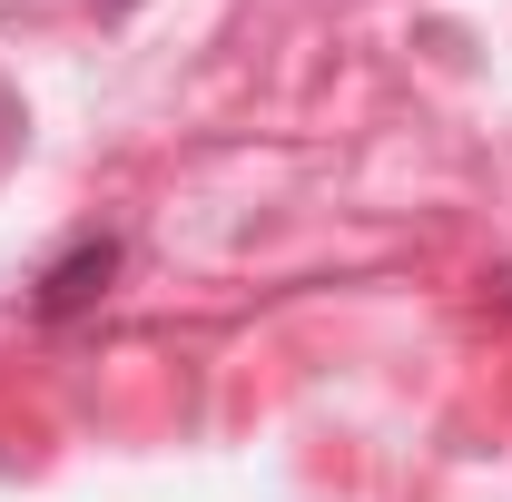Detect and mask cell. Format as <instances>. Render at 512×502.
I'll return each mask as SVG.
<instances>
[{
	"instance_id": "6da1fadb",
	"label": "cell",
	"mask_w": 512,
	"mask_h": 502,
	"mask_svg": "<svg viewBox=\"0 0 512 502\" xmlns=\"http://www.w3.org/2000/svg\"><path fill=\"white\" fill-rule=\"evenodd\" d=\"M109 276H119V247L109 237H89V247H69L50 276H40V315H79L89 296H109Z\"/></svg>"
},
{
	"instance_id": "7a4b0ae2",
	"label": "cell",
	"mask_w": 512,
	"mask_h": 502,
	"mask_svg": "<svg viewBox=\"0 0 512 502\" xmlns=\"http://www.w3.org/2000/svg\"><path fill=\"white\" fill-rule=\"evenodd\" d=\"M109 10H128V0H109Z\"/></svg>"
}]
</instances>
